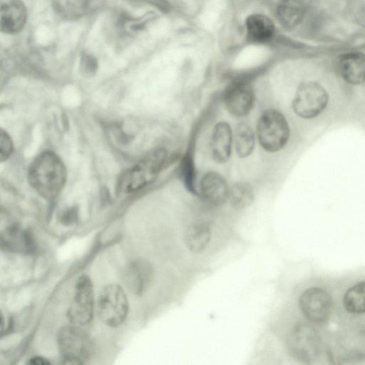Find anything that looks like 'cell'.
I'll return each instance as SVG.
<instances>
[{
  "label": "cell",
  "mask_w": 365,
  "mask_h": 365,
  "mask_svg": "<svg viewBox=\"0 0 365 365\" xmlns=\"http://www.w3.org/2000/svg\"><path fill=\"white\" fill-rule=\"evenodd\" d=\"M233 133L237 155L242 159L250 157L255 150L257 139L252 126L246 122H240L236 125Z\"/></svg>",
  "instance_id": "2e32d148"
},
{
  "label": "cell",
  "mask_w": 365,
  "mask_h": 365,
  "mask_svg": "<svg viewBox=\"0 0 365 365\" xmlns=\"http://www.w3.org/2000/svg\"><path fill=\"white\" fill-rule=\"evenodd\" d=\"M254 199V190L249 182L238 181L230 186L228 201L232 207L245 209L253 202Z\"/></svg>",
  "instance_id": "ffe728a7"
},
{
  "label": "cell",
  "mask_w": 365,
  "mask_h": 365,
  "mask_svg": "<svg viewBox=\"0 0 365 365\" xmlns=\"http://www.w3.org/2000/svg\"><path fill=\"white\" fill-rule=\"evenodd\" d=\"M328 102V93L322 86L314 81L304 82L297 88L292 108L299 117L311 119L321 114Z\"/></svg>",
  "instance_id": "8992f818"
},
{
  "label": "cell",
  "mask_w": 365,
  "mask_h": 365,
  "mask_svg": "<svg viewBox=\"0 0 365 365\" xmlns=\"http://www.w3.org/2000/svg\"><path fill=\"white\" fill-rule=\"evenodd\" d=\"M13 150V143L9 135L2 128L0 129V160H6Z\"/></svg>",
  "instance_id": "603a6c76"
},
{
  "label": "cell",
  "mask_w": 365,
  "mask_h": 365,
  "mask_svg": "<svg viewBox=\"0 0 365 365\" xmlns=\"http://www.w3.org/2000/svg\"><path fill=\"white\" fill-rule=\"evenodd\" d=\"M248 38L255 43H262L270 39L274 33L272 21L266 16L253 14L246 21Z\"/></svg>",
  "instance_id": "e0dca14e"
},
{
  "label": "cell",
  "mask_w": 365,
  "mask_h": 365,
  "mask_svg": "<svg viewBox=\"0 0 365 365\" xmlns=\"http://www.w3.org/2000/svg\"><path fill=\"white\" fill-rule=\"evenodd\" d=\"M300 309L304 315L315 322L325 321L329 316L331 300L327 292L318 287L306 289L299 298Z\"/></svg>",
  "instance_id": "9c48e42d"
},
{
  "label": "cell",
  "mask_w": 365,
  "mask_h": 365,
  "mask_svg": "<svg viewBox=\"0 0 365 365\" xmlns=\"http://www.w3.org/2000/svg\"><path fill=\"white\" fill-rule=\"evenodd\" d=\"M338 68L341 77L349 83L359 85L365 83V54L349 52L341 55Z\"/></svg>",
  "instance_id": "9a60e30c"
},
{
  "label": "cell",
  "mask_w": 365,
  "mask_h": 365,
  "mask_svg": "<svg viewBox=\"0 0 365 365\" xmlns=\"http://www.w3.org/2000/svg\"><path fill=\"white\" fill-rule=\"evenodd\" d=\"M255 134L260 147L266 152L274 153L287 145L290 136V128L284 114L269 108L259 116Z\"/></svg>",
  "instance_id": "3957f363"
},
{
  "label": "cell",
  "mask_w": 365,
  "mask_h": 365,
  "mask_svg": "<svg viewBox=\"0 0 365 365\" xmlns=\"http://www.w3.org/2000/svg\"><path fill=\"white\" fill-rule=\"evenodd\" d=\"M66 170L61 160L51 151L38 155L28 170L31 186L47 200L56 197L66 180Z\"/></svg>",
  "instance_id": "6da1fadb"
},
{
  "label": "cell",
  "mask_w": 365,
  "mask_h": 365,
  "mask_svg": "<svg viewBox=\"0 0 365 365\" xmlns=\"http://www.w3.org/2000/svg\"><path fill=\"white\" fill-rule=\"evenodd\" d=\"M356 20L359 24L365 26V4L362 6L357 12Z\"/></svg>",
  "instance_id": "484cf974"
},
{
  "label": "cell",
  "mask_w": 365,
  "mask_h": 365,
  "mask_svg": "<svg viewBox=\"0 0 365 365\" xmlns=\"http://www.w3.org/2000/svg\"><path fill=\"white\" fill-rule=\"evenodd\" d=\"M168 159L163 147L152 149L122 175L118 187L125 192L138 191L152 183L165 167Z\"/></svg>",
  "instance_id": "7a4b0ae2"
},
{
  "label": "cell",
  "mask_w": 365,
  "mask_h": 365,
  "mask_svg": "<svg viewBox=\"0 0 365 365\" xmlns=\"http://www.w3.org/2000/svg\"><path fill=\"white\" fill-rule=\"evenodd\" d=\"M230 185L218 172L210 170L200 178L197 194L205 202L220 206L228 200Z\"/></svg>",
  "instance_id": "30bf717a"
},
{
  "label": "cell",
  "mask_w": 365,
  "mask_h": 365,
  "mask_svg": "<svg viewBox=\"0 0 365 365\" xmlns=\"http://www.w3.org/2000/svg\"><path fill=\"white\" fill-rule=\"evenodd\" d=\"M57 345L66 364H81L91 355L93 343L78 325L65 326L57 335Z\"/></svg>",
  "instance_id": "277c9868"
},
{
  "label": "cell",
  "mask_w": 365,
  "mask_h": 365,
  "mask_svg": "<svg viewBox=\"0 0 365 365\" xmlns=\"http://www.w3.org/2000/svg\"><path fill=\"white\" fill-rule=\"evenodd\" d=\"M78 210L75 207L67 210L61 217L63 224L69 225L74 223L77 220Z\"/></svg>",
  "instance_id": "cb8c5ba5"
},
{
  "label": "cell",
  "mask_w": 365,
  "mask_h": 365,
  "mask_svg": "<svg viewBox=\"0 0 365 365\" xmlns=\"http://www.w3.org/2000/svg\"><path fill=\"white\" fill-rule=\"evenodd\" d=\"M27 20V10L21 0H9L1 6V31L13 34L22 30Z\"/></svg>",
  "instance_id": "5bb4252c"
},
{
  "label": "cell",
  "mask_w": 365,
  "mask_h": 365,
  "mask_svg": "<svg viewBox=\"0 0 365 365\" xmlns=\"http://www.w3.org/2000/svg\"><path fill=\"white\" fill-rule=\"evenodd\" d=\"M93 304L92 282L87 275H81L76 281L74 296L68 310L70 322L76 325L88 324L93 317Z\"/></svg>",
  "instance_id": "52a82bcc"
},
{
  "label": "cell",
  "mask_w": 365,
  "mask_h": 365,
  "mask_svg": "<svg viewBox=\"0 0 365 365\" xmlns=\"http://www.w3.org/2000/svg\"><path fill=\"white\" fill-rule=\"evenodd\" d=\"M153 275V267L149 262L143 259H136L125 267L123 280L130 292L140 296L149 287Z\"/></svg>",
  "instance_id": "7c38bea8"
},
{
  "label": "cell",
  "mask_w": 365,
  "mask_h": 365,
  "mask_svg": "<svg viewBox=\"0 0 365 365\" xmlns=\"http://www.w3.org/2000/svg\"><path fill=\"white\" fill-rule=\"evenodd\" d=\"M234 145V133L228 122L221 120L213 126L210 139V151L212 160L217 164L227 163L232 155Z\"/></svg>",
  "instance_id": "8fae6325"
},
{
  "label": "cell",
  "mask_w": 365,
  "mask_h": 365,
  "mask_svg": "<svg viewBox=\"0 0 365 365\" xmlns=\"http://www.w3.org/2000/svg\"><path fill=\"white\" fill-rule=\"evenodd\" d=\"M180 168L182 180L185 186L192 193L197 194L196 173L194 162L190 155H185L181 160Z\"/></svg>",
  "instance_id": "7402d4cb"
},
{
  "label": "cell",
  "mask_w": 365,
  "mask_h": 365,
  "mask_svg": "<svg viewBox=\"0 0 365 365\" xmlns=\"http://www.w3.org/2000/svg\"><path fill=\"white\" fill-rule=\"evenodd\" d=\"M84 70L86 72L91 73L96 68V63L91 58H86L83 64Z\"/></svg>",
  "instance_id": "4316f807"
},
{
  "label": "cell",
  "mask_w": 365,
  "mask_h": 365,
  "mask_svg": "<svg viewBox=\"0 0 365 365\" xmlns=\"http://www.w3.org/2000/svg\"><path fill=\"white\" fill-rule=\"evenodd\" d=\"M343 304L345 309L351 313L365 312V281L356 284L346 291Z\"/></svg>",
  "instance_id": "44dd1931"
},
{
  "label": "cell",
  "mask_w": 365,
  "mask_h": 365,
  "mask_svg": "<svg viewBox=\"0 0 365 365\" xmlns=\"http://www.w3.org/2000/svg\"><path fill=\"white\" fill-rule=\"evenodd\" d=\"M211 236L210 229L205 223L192 225L186 231L185 242L193 253H200L207 247Z\"/></svg>",
  "instance_id": "d6986e66"
},
{
  "label": "cell",
  "mask_w": 365,
  "mask_h": 365,
  "mask_svg": "<svg viewBox=\"0 0 365 365\" xmlns=\"http://www.w3.org/2000/svg\"><path fill=\"white\" fill-rule=\"evenodd\" d=\"M0 244L1 249L21 254L32 253L36 248L31 233L17 225H10L1 232Z\"/></svg>",
  "instance_id": "4fadbf2b"
},
{
  "label": "cell",
  "mask_w": 365,
  "mask_h": 365,
  "mask_svg": "<svg viewBox=\"0 0 365 365\" xmlns=\"http://www.w3.org/2000/svg\"><path fill=\"white\" fill-rule=\"evenodd\" d=\"M29 364L35 365H46L50 364V362L46 359L41 356H35L30 359Z\"/></svg>",
  "instance_id": "d4e9b609"
},
{
  "label": "cell",
  "mask_w": 365,
  "mask_h": 365,
  "mask_svg": "<svg viewBox=\"0 0 365 365\" xmlns=\"http://www.w3.org/2000/svg\"><path fill=\"white\" fill-rule=\"evenodd\" d=\"M305 11L304 0H279L277 14L280 23L293 28L302 21Z\"/></svg>",
  "instance_id": "ac0fdd59"
},
{
  "label": "cell",
  "mask_w": 365,
  "mask_h": 365,
  "mask_svg": "<svg viewBox=\"0 0 365 365\" xmlns=\"http://www.w3.org/2000/svg\"><path fill=\"white\" fill-rule=\"evenodd\" d=\"M223 103L230 115L236 118H245L255 106V91L247 81L234 82L226 88L223 94Z\"/></svg>",
  "instance_id": "ba28073f"
},
{
  "label": "cell",
  "mask_w": 365,
  "mask_h": 365,
  "mask_svg": "<svg viewBox=\"0 0 365 365\" xmlns=\"http://www.w3.org/2000/svg\"><path fill=\"white\" fill-rule=\"evenodd\" d=\"M97 310L100 320L106 326L121 324L128 312V301L122 287L116 284L103 287L98 296Z\"/></svg>",
  "instance_id": "5b68a950"
}]
</instances>
